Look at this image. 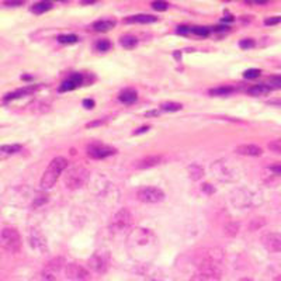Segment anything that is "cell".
Returning a JSON list of instances; mask_svg holds the SVG:
<instances>
[{
    "label": "cell",
    "instance_id": "obj_27",
    "mask_svg": "<svg viewBox=\"0 0 281 281\" xmlns=\"http://www.w3.org/2000/svg\"><path fill=\"white\" fill-rule=\"evenodd\" d=\"M58 41L59 42H62V44H73V42H76V41H78V35H75V34H65V35H59Z\"/></svg>",
    "mask_w": 281,
    "mask_h": 281
},
{
    "label": "cell",
    "instance_id": "obj_12",
    "mask_svg": "<svg viewBox=\"0 0 281 281\" xmlns=\"http://www.w3.org/2000/svg\"><path fill=\"white\" fill-rule=\"evenodd\" d=\"M235 150L236 153L243 156H260L263 153L262 148H259L257 145H239Z\"/></svg>",
    "mask_w": 281,
    "mask_h": 281
},
{
    "label": "cell",
    "instance_id": "obj_11",
    "mask_svg": "<svg viewBox=\"0 0 281 281\" xmlns=\"http://www.w3.org/2000/svg\"><path fill=\"white\" fill-rule=\"evenodd\" d=\"M89 264H90V267H92L94 271H97V273H104L105 270H107V267H108V262L105 260L104 256L98 255V253L90 257Z\"/></svg>",
    "mask_w": 281,
    "mask_h": 281
},
{
    "label": "cell",
    "instance_id": "obj_16",
    "mask_svg": "<svg viewBox=\"0 0 281 281\" xmlns=\"http://www.w3.org/2000/svg\"><path fill=\"white\" fill-rule=\"evenodd\" d=\"M114 26H116V23H114L113 20H100L97 23H94L93 28L97 30V31H108V30H111Z\"/></svg>",
    "mask_w": 281,
    "mask_h": 281
},
{
    "label": "cell",
    "instance_id": "obj_6",
    "mask_svg": "<svg viewBox=\"0 0 281 281\" xmlns=\"http://www.w3.org/2000/svg\"><path fill=\"white\" fill-rule=\"evenodd\" d=\"M117 150L108 146V145L104 144H98V142H94V144H90L87 146V155L93 159H104L107 156H111L114 155Z\"/></svg>",
    "mask_w": 281,
    "mask_h": 281
},
{
    "label": "cell",
    "instance_id": "obj_14",
    "mask_svg": "<svg viewBox=\"0 0 281 281\" xmlns=\"http://www.w3.org/2000/svg\"><path fill=\"white\" fill-rule=\"evenodd\" d=\"M156 21L155 16H149V14H138V16H132L130 19H125L124 23H141V24H149Z\"/></svg>",
    "mask_w": 281,
    "mask_h": 281
},
{
    "label": "cell",
    "instance_id": "obj_9",
    "mask_svg": "<svg viewBox=\"0 0 281 281\" xmlns=\"http://www.w3.org/2000/svg\"><path fill=\"white\" fill-rule=\"evenodd\" d=\"M262 242L270 252H274V253L281 252V234H277V232L266 234L262 238Z\"/></svg>",
    "mask_w": 281,
    "mask_h": 281
},
{
    "label": "cell",
    "instance_id": "obj_17",
    "mask_svg": "<svg viewBox=\"0 0 281 281\" xmlns=\"http://www.w3.org/2000/svg\"><path fill=\"white\" fill-rule=\"evenodd\" d=\"M52 9V5L51 3H48V2H39V3H35L33 7H31V12L34 14H42L48 12V10H51Z\"/></svg>",
    "mask_w": 281,
    "mask_h": 281
},
{
    "label": "cell",
    "instance_id": "obj_18",
    "mask_svg": "<svg viewBox=\"0 0 281 281\" xmlns=\"http://www.w3.org/2000/svg\"><path fill=\"white\" fill-rule=\"evenodd\" d=\"M120 44L124 46V48L131 49V48H135V46H137L138 39L137 37H134V35H123V37L120 38Z\"/></svg>",
    "mask_w": 281,
    "mask_h": 281
},
{
    "label": "cell",
    "instance_id": "obj_36",
    "mask_svg": "<svg viewBox=\"0 0 281 281\" xmlns=\"http://www.w3.org/2000/svg\"><path fill=\"white\" fill-rule=\"evenodd\" d=\"M255 45V41L250 38H246V39H242L241 42H239V46L243 48V49H248V48H252V46Z\"/></svg>",
    "mask_w": 281,
    "mask_h": 281
},
{
    "label": "cell",
    "instance_id": "obj_10",
    "mask_svg": "<svg viewBox=\"0 0 281 281\" xmlns=\"http://www.w3.org/2000/svg\"><path fill=\"white\" fill-rule=\"evenodd\" d=\"M83 85V76L80 75V73H75L72 75L69 79H66L65 82L61 85L59 87V92H68V90H73V89H76L79 86Z\"/></svg>",
    "mask_w": 281,
    "mask_h": 281
},
{
    "label": "cell",
    "instance_id": "obj_15",
    "mask_svg": "<svg viewBox=\"0 0 281 281\" xmlns=\"http://www.w3.org/2000/svg\"><path fill=\"white\" fill-rule=\"evenodd\" d=\"M138 94L134 89H127L120 93V101H123L124 104H132L137 100Z\"/></svg>",
    "mask_w": 281,
    "mask_h": 281
},
{
    "label": "cell",
    "instance_id": "obj_13",
    "mask_svg": "<svg viewBox=\"0 0 281 281\" xmlns=\"http://www.w3.org/2000/svg\"><path fill=\"white\" fill-rule=\"evenodd\" d=\"M162 162V156L160 155H150V156H146L141 160L137 162V167L138 169H148V167H152V166H156Z\"/></svg>",
    "mask_w": 281,
    "mask_h": 281
},
{
    "label": "cell",
    "instance_id": "obj_8",
    "mask_svg": "<svg viewBox=\"0 0 281 281\" xmlns=\"http://www.w3.org/2000/svg\"><path fill=\"white\" fill-rule=\"evenodd\" d=\"M132 223V215L131 212L127 208H121L117 214L114 215L111 222V228L114 231H124L125 228H128Z\"/></svg>",
    "mask_w": 281,
    "mask_h": 281
},
{
    "label": "cell",
    "instance_id": "obj_28",
    "mask_svg": "<svg viewBox=\"0 0 281 281\" xmlns=\"http://www.w3.org/2000/svg\"><path fill=\"white\" fill-rule=\"evenodd\" d=\"M96 48L97 51H101V52H105L111 48V42L108 39H100L97 44H96Z\"/></svg>",
    "mask_w": 281,
    "mask_h": 281
},
{
    "label": "cell",
    "instance_id": "obj_3",
    "mask_svg": "<svg viewBox=\"0 0 281 281\" xmlns=\"http://www.w3.org/2000/svg\"><path fill=\"white\" fill-rule=\"evenodd\" d=\"M0 245L2 248L6 249L7 252L16 253L21 249V236L19 231L12 227H6L0 231Z\"/></svg>",
    "mask_w": 281,
    "mask_h": 281
},
{
    "label": "cell",
    "instance_id": "obj_39",
    "mask_svg": "<svg viewBox=\"0 0 281 281\" xmlns=\"http://www.w3.org/2000/svg\"><path fill=\"white\" fill-rule=\"evenodd\" d=\"M83 105H85L86 108H93V107H94V101L90 100V98H87V100L83 101Z\"/></svg>",
    "mask_w": 281,
    "mask_h": 281
},
{
    "label": "cell",
    "instance_id": "obj_24",
    "mask_svg": "<svg viewBox=\"0 0 281 281\" xmlns=\"http://www.w3.org/2000/svg\"><path fill=\"white\" fill-rule=\"evenodd\" d=\"M61 267H62V259H53L52 262L48 263V266H46L45 271H48V273L53 274V273L59 271V270H61Z\"/></svg>",
    "mask_w": 281,
    "mask_h": 281
},
{
    "label": "cell",
    "instance_id": "obj_2",
    "mask_svg": "<svg viewBox=\"0 0 281 281\" xmlns=\"http://www.w3.org/2000/svg\"><path fill=\"white\" fill-rule=\"evenodd\" d=\"M68 166V160L65 157L58 156L52 159V162L48 164V167L44 172L42 175V179H41V189L42 190H49L52 189L53 184L57 183L59 175L66 169Z\"/></svg>",
    "mask_w": 281,
    "mask_h": 281
},
{
    "label": "cell",
    "instance_id": "obj_44",
    "mask_svg": "<svg viewBox=\"0 0 281 281\" xmlns=\"http://www.w3.org/2000/svg\"><path fill=\"white\" fill-rule=\"evenodd\" d=\"M239 281H253V280H250V278H241Z\"/></svg>",
    "mask_w": 281,
    "mask_h": 281
},
{
    "label": "cell",
    "instance_id": "obj_31",
    "mask_svg": "<svg viewBox=\"0 0 281 281\" xmlns=\"http://www.w3.org/2000/svg\"><path fill=\"white\" fill-rule=\"evenodd\" d=\"M268 149L273 150V152H277V153H281V139L271 141V142L268 144Z\"/></svg>",
    "mask_w": 281,
    "mask_h": 281
},
{
    "label": "cell",
    "instance_id": "obj_1",
    "mask_svg": "<svg viewBox=\"0 0 281 281\" xmlns=\"http://www.w3.org/2000/svg\"><path fill=\"white\" fill-rule=\"evenodd\" d=\"M128 242L132 253H139V259L156 249V238L148 229H135L128 238Z\"/></svg>",
    "mask_w": 281,
    "mask_h": 281
},
{
    "label": "cell",
    "instance_id": "obj_32",
    "mask_svg": "<svg viewBox=\"0 0 281 281\" xmlns=\"http://www.w3.org/2000/svg\"><path fill=\"white\" fill-rule=\"evenodd\" d=\"M152 7H153L155 10H157V12H164V10H167L169 5H167L166 2H153V3H152Z\"/></svg>",
    "mask_w": 281,
    "mask_h": 281
},
{
    "label": "cell",
    "instance_id": "obj_25",
    "mask_svg": "<svg viewBox=\"0 0 281 281\" xmlns=\"http://www.w3.org/2000/svg\"><path fill=\"white\" fill-rule=\"evenodd\" d=\"M31 281H55V275L44 270V271H41L38 274L34 275L33 278H31Z\"/></svg>",
    "mask_w": 281,
    "mask_h": 281
},
{
    "label": "cell",
    "instance_id": "obj_43",
    "mask_svg": "<svg viewBox=\"0 0 281 281\" xmlns=\"http://www.w3.org/2000/svg\"><path fill=\"white\" fill-rule=\"evenodd\" d=\"M101 123H104V120H100V121H94V123H89V124H87V128H90V127H96V125L101 124Z\"/></svg>",
    "mask_w": 281,
    "mask_h": 281
},
{
    "label": "cell",
    "instance_id": "obj_19",
    "mask_svg": "<svg viewBox=\"0 0 281 281\" xmlns=\"http://www.w3.org/2000/svg\"><path fill=\"white\" fill-rule=\"evenodd\" d=\"M267 93H270V86L266 85H257L249 89V94L250 96H264Z\"/></svg>",
    "mask_w": 281,
    "mask_h": 281
},
{
    "label": "cell",
    "instance_id": "obj_42",
    "mask_svg": "<svg viewBox=\"0 0 281 281\" xmlns=\"http://www.w3.org/2000/svg\"><path fill=\"white\" fill-rule=\"evenodd\" d=\"M7 6H21L23 2H6Z\"/></svg>",
    "mask_w": 281,
    "mask_h": 281
},
{
    "label": "cell",
    "instance_id": "obj_22",
    "mask_svg": "<svg viewBox=\"0 0 281 281\" xmlns=\"http://www.w3.org/2000/svg\"><path fill=\"white\" fill-rule=\"evenodd\" d=\"M189 173H190V177L191 179H194V180H198V179H201L204 175V170L201 166H198V164H191L189 167Z\"/></svg>",
    "mask_w": 281,
    "mask_h": 281
},
{
    "label": "cell",
    "instance_id": "obj_41",
    "mask_svg": "<svg viewBox=\"0 0 281 281\" xmlns=\"http://www.w3.org/2000/svg\"><path fill=\"white\" fill-rule=\"evenodd\" d=\"M149 130V127H142V128H139V130H137V131L134 132V135H138V134H142V132H146Z\"/></svg>",
    "mask_w": 281,
    "mask_h": 281
},
{
    "label": "cell",
    "instance_id": "obj_23",
    "mask_svg": "<svg viewBox=\"0 0 281 281\" xmlns=\"http://www.w3.org/2000/svg\"><path fill=\"white\" fill-rule=\"evenodd\" d=\"M232 92H234V87L222 86V87H216V89L209 90V94H212V96H228Z\"/></svg>",
    "mask_w": 281,
    "mask_h": 281
},
{
    "label": "cell",
    "instance_id": "obj_4",
    "mask_svg": "<svg viewBox=\"0 0 281 281\" xmlns=\"http://www.w3.org/2000/svg\"><path fill=\"white\" fill-rule=\"evenodd\" d=\"M87 179H89L87 169L83 167V166H75V167H72L66 173L65 184L68 189L78 190L87 183Z\"/></svg>",
    "mask_w": 281,
    "mask_h": 281
},
{
    "label": "cell",
    "instance_id": "obj_38",
    "mask_svg": "<svg viewBox=\"0 0 281 281\" xmlns=\"http://www.w3.org/2000/svg\"><path fill=\"white\" fill-rule=\"evenodd\" d=\"M270 169L273 170L274 173H277V175H281V163L271 164V166H270Z\"/></svg>",
    "mask_w": 281,
    "mask_h": 281
},
{
    "label": "cell",
    "instance_id": "obj_7",
    "mask_svg": "<svg viewBox=\"0 0 281 281\" xmlns=\"http://www.w3.org/2000/svg\"><path fill=\"white\" fill-rule=\"evenodd\" d=\"M66 277L72 281H89L90 280V273L85 267L79 266L76 263L68 264L65 268Z\"/></svg>",
    "mask_w": 281,
    "mask_h": 281
},
{
    "label": "cell",
    "instance_id": "obj_34",
    "mask_svg": "<svg viewBox=\"0 0 281 281\" xmlns=\"http://www.w3.org/2000/svg\"><path fill=\"white\" fill-rule=\"evenodd\" d=\"M281 23V16H274V17H268L264 20L266 26H274V24H280Z\"/></svg>",
    "mask_w": 281,
    "mask_h": 281
},
{
    "label": "cell",
    "instance_id": "obj_5",
    "mask_svg": "<svg viewBox=\"0 0 281 281\" xmlns=\"http://www.w3.org/2000/svg\"><path fill=\"white\" fill-rule=\"evenodd\" d=\"M137 197L144 203H159L164 198V193L157 187H142L137 191Z\"/></svg>",
    "mask_w": 281,
    "mask_h": 281
},
{
    "label": "cell",
    "instance_id": "obj_30",
    "mask_svg": "<svg viewBox=\"0 0 281 281\" xmlns=\"http://www.w3.org/2000/svg\"><path fill=\"white\" fill-rule=\"evenodd\" d=\"M260 69H248V71H245L243 73V76L246 79H256L260 76Z\"/></svg>",
    "mask_w": 281,
    "mask_h": 281
},
{
    "label": "cell",
    "instance_id": "obj_40",
    "mask_svg": "<svg viewBox=\"0 0 281 281\" xmlns=\"http://www.w3.org/2000/svg\"><path fill=\"white\" fill-rule=\"evenodd\" d=\"M203 190L204 191H207V193H209V194H211V193H214V189L211 187V184H204Z\"/></svg>",
    "mask_w": 281,
    "mask_h": 281
},
{
    "label": "cell",
    "instance_id": "obj_33",
    "mask_svg": "<svg viewBox=\"0 0 281 281\" xmlns=\"http://www.w3.org/2000/svg\"><path fill=\"white\" fill-rule=\"evenodd\" d=\"M193 33L196 34V35H200V37H207L209 34V30L205 28V27H194L193 28Z\"/></svg>",
    "mask_w": 281,
    "mask_h": 281
},
{
    "label": "cell",
    "instance_id": "obj_35",
    "mask_svg": "<svg viewBox=\"0 0 281 281\" xmlns=\"http://www.w3.org/2000/svg\"><path fill=\"white\" fill-rule=\"evenodd\" d=\"M268 85L273 86V87H281V76H270Z\"/></svg>",
    "mask_w": 281,
    "mask_h": 281
},
{
    "label": "cell",
    "instance_id": "obj_26",
    "mask_svg": "<svg viewBox=\"0 0 281 281\" xmlns=\"http://www.w3.org/2000/svg\"><path fill=\"white\" fill-rule=\"evenodd\" d=\"M182 107L183 105L180 103H172V101H167V103H163L160 105V108L164 111H179V110H182Z\"/></svg>",
    "mask_w": 281,
    "mask_h": 281
},
{
    "label": "cell",
    "instance_id": "obj_29",
    "mask_svg": "<svg viewBox=\"0 0 281 281\" xmlns=\"http://www.w3.org/2000/svg\"><path fill=\"white\" fill-rule=\"evenodd\" d=\"M20 149H21V145H5V146L0 148V150L5 152V153H16Z\"/></svg>",
    "mask_w": 281,
    "mask_h": 281
},
{
    "label": "cell",
    "instance_id": "obj_21",
    "mask_svg": "<svg viewBox=\"0 0 281 281\" xmlns=\"http://www.w3.org/2000/svg\"><path fill=\"white\" fill-rule=\"evenodd\" d=\"M219 278H221L219 275L211 274V273H201V271H198V274L194 275L191 281H219Z\"/></svg>",
    "mask_w": 281,
    "mask_h": 281
},
{
    "label": "cell",
    "instance_id": "obj_37",
    "mask_svg": "<svg viewBox=\"0 0 281 281\" xmlns=\"http://www.w3.org/2000/svg\"><path fill=\"white\" fill-rule=\"evenodd\" d=\"M48 201V197L46 196H38L35 200H34L33 203V207H39V205H42V204H45Z\"/></svg>",
    "mask_w": 281,
    "mask_h": 281
},
{
    "label": "cell",
    "instance_id": "obj_20",
    "mask_svg": "<svg viewBox=\"0 0 281 281\" xmlns=\"http://www.w3.org/2000/svg\"><path fill=\"white\" fill-rule=\"evenodd\" d=\"M35 90V87H24V89H20V90H16L13 93H9L5 100H13V98H17V97H21V96H26L28 93H31Z\"/></svg>",
    "mask_w": 281,
    "mask_h": 281
}]
</instances>
